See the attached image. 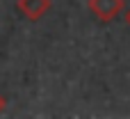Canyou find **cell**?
Listing matches in <instances>:
<instances>
[{"mask_svg":"<svg viewBox=\"0 0 130 119\" xmlns=\"http://www.w3.org/2000/svg\"><path fill=\"white\" fill-rule=\"evenodd\" d=\"M87 5H89V11L103 23L114 21L123 11V0H89Z\"/></svg>","mask_w":130,"mask_h":119,"instance_id":"obj_1","label":"cell"},{"mask_svg":"<svg viewBox=\"0 0 130 119\" xmlns=\"http://www.w3.org/2000/svg\"><path fill=\"white\" fill-rule=\"evenodd\" d=\"M5 105H7V101H5V96H2V94H0V112H2V110H5Z\"/></svg>","mask_w":130,"mask_h":119,"instance_id":"obj_4","label":"cell"},{"mask_svg":"<svg viewBox=\"0 0 130 119\" xmlns=\"http://www.w3.org/2000/svg\"><path fill=\"white\" fill-rule=\"evenodd\" d=\"M123 16H126V25H128V28H130V7H128V9H126V11H123Z\"/></svg>","mask_w":130,"mask_h":119,"instance_id":"obj_3","label":"cell"},{"mask_svg":"<svg viewBox=\"0 0 130 119\" xmlns=\"http://www.w3.org/2000/svg\"><path fill=\"white\" fill-rule=\"evenodd\" d=\"M50 0H16V9L27 21H41L50 11Z\"/></svg>","mask_w":130,"mask_h":119,"instance_id":"obj_2","label":"cell"}]
</instances>
